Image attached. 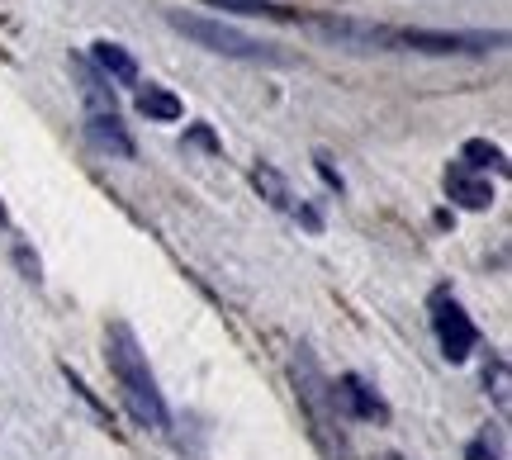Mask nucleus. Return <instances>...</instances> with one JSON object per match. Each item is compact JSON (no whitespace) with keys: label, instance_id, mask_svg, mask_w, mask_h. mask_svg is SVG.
Segmentation results:
<instances>
[{"label":"nucleus","instance_id":"obj_18","mask_svg":"<svg viewBox=\"0 0 512 460\" xmlns=\"http://www.w3.org/2000/svg\"><path fill=\"white\" fill-rule=\"evenodd\" d=\"M465 460H503V451H498V446H489L484 437H479V442L465 446Z\"/></svg>","mask_w":512,"mask_h":460},{"label":"nucleus","instance_id":"obj_20","mask_svg":"<svg viewBox=\"0 0 512 460\" xmlns=\"http://www.w3.org/2000/svg\"><path fill=\"white\" fill-rule=\"evenodd\" d=\"M380 460H399V456H380Z\"/></svg>","mask_w":512,"mask_h":460},{"label":"nucleus","instance_id":"obj_14","mask_svg":"<svg viewBox=\"0 0 512 460\" xmlns=\"http://www.w3.org/2000/svg\"><path fill=\"white\" fill-rule=\"evenodd\" d=\"M138 114H147L152 124H176L185 114V105H181V95H171L166 86H143L138 91Z\"/></svg>","mask_w":512,"mask_h":460},{"label":"nucleus","instance_id":"obj_15","mask_svg":"<svg viewBox=\"0 0 512 460\" xmlns=\"http://www.w3.org/2000/svg\"><path fill=\"white\" fill-rule=\"evenodd\" d=\"M460 162L475 166V171H498V176H508V152L498 148V143H489V138H470L465 143V152H460Z\"/></svg>","mask_w":512,"mask_h":460},{"label":"nucleus","instance_id":"obj_4","mask_svg":"<svg viewBox=\"0 0 512 460\" xmlns=\"http://www.w3.org/2000/svg\"><path fill=\"white\" fill-rule=\"evenodd\" d=\"M508 43L503 29L484 34V29H456V34H441V29H394V48L403 53H432V57H484L498 53Z\"/></svg>","mask_w":512,"mask_h":460},{"label":"nucleus","instance_id":"obj_7","mask_svg":"<svg viewBox=\"0 0 512 460\" xmlns=\"http://www.w3.org/2000/svg\"><path fill=\"white\" fill-rule=\"evenodd\" d=\"M332 404L342 413V423H375L384 427L389 423V404L380 399V389L370 385L366 375H337L332 380Z\"/></svg>","mask_w":512,"mask_h":460},{"label":"nucleus","instance_id":"obj_10","mask_svg":"<svg viewBox=\"0 0 512 460\" xmlns=\"http://www.w3.org/2000/svg\"><path fill=\"white\" fill-rule=\"evenodd\" d=\"M86 143H91L95 152L124 157V162L138 157V148H133V138H128V129H124V119H119V114H86Z\"/></svg>","mask_w":512,"mask_h":460},{"label":"nucleus","instance_id":"obj_11","mask_svg":"<svg viewBox=\"0 0 512 460\" xmlns=\"http://www.w3.org/2000/svg\"><path fill=\"white\" fill-rule=\"evenodd\" d=\"M91 67L110 86H138V62H133V53H128L124 43H110V38L91 43Z\"/></svg>","mask_w":512,"mask_h":460},{"label":"nucleus","instance_id":"obj_8","mask_svg":"<svg viewBox=\"0 0 512 460\" xmlns=\"http://www.w3.org/2000/svg\"><path fill=\"white\" fill-rule=\"evenodd\" d=\"M252 185H256V190H261V200L271 204V209H280V214H294V219L304 223V228H309V233H318V228H323V219H318V214H313L309 204H304V200H294L290 181H285V176H280V171H275V166L256 162V166H252Z\"/></svg>","mask_w":512,"mask_h":460},{"label":"nucleus","instance_id":"obj_13","mask_svg":"<svg viewBox=\"0 0 512 460\" xmlns=\"http://www.w3.org/2000/svg\"><path fill=\"white\" fill-rule=\"evenodd\" d=\"M209 10H233V15H252V19H280V24H299V10L280 5V0H204Z\"/></svg>","mask_w":512,"mask_h":460},{"label":"nucleus","instance_id":"obj_1","mask_svg":"<svg viewBox=\"0 0 512 460\" xmlns=\"http://www.w3.org/2000/svg\"><path fill=\"white\" fill-rule=\"evenodd\" d=\"M105 366L114 375V389L124 399L128 418L147 432H171V408H166L162 389H157V375L147 366V351L138 347V337L128 323H110L105 328Z\"/></svg>","mask_w":512,"mask_h":460},{"label":"nucleus","instance_id":"obj_16","mask_svg":"<svg viewBox=\"0 0 512 460\" xmlns=\"http://www.w3.org/2000/svg\"><path fill=\"white\" fill-rule=\"evenodd\" d=\"M484 385H494V404H498V413H508V370H503V361H494V375L484 370Z\"/></svg>","mask_w":512,"mask_h":460},{"label":"nucleus","instance_id":"obj_3","mask_svg":"<svg viewBox=\"0 0 512 460\" xmlns=\"http://www.w3.org/2000/svg\"><path fill=\"white\" fill-rule=\"evenodd\" d=\"M171 29L185 34L190 43H200L204 53H219V57H238V62H256V67H294V53H285L280 43H261V38L242 34L223 19L209 15H190V10H171Z\"/></svg>","mask_w":512,"mask_h":460},{"label":"nucleus","instance_id":"obj_19","mask_svg":"<svg viewBox=\"0 0 512 460\" xmlns=\"http://www.w3.org/2000/svg\"><path fill=\"white\" fill-rule=\"evenodd\" d=\"M15 257H19V266H24V280H34L38 285V280H43L38 276V257H29V247H15Z\"/></svg>","mask_w":512,"mask_h":460},{"label":"nucleus","instance_id":"obj_9","mask_svg":"<svg viewBox=\"0 0 512 460\" xmlns=\"http://www.w3.org/2000/svg\"><path fill=\"white\" fill-rule=\"evenodd\" d=\"M441 185H446V200L460 204V209H470V214H479V209L494 204V181H489L484 171H475V166H465V162L446 166Z\"/></svg>","mask_w":512,"mask_h":460},{"label":"nucleus","instance_id":"obj_17","mask_svg":"<svg viewBox=\"0 0 512 460\" xmlns=\"http://www.w3.org/2000/svg\"><path fill=\"white\" fill-rule=\"evenodd\" d=\"M313 166H318V176L328 181V190H337V195L347 190V181H342V171L332 166V157H323V152H318V157H313Z\"/></svg>","mask_w":512,"mask_h":460},{"label":"nucleus","instance_id":"obj_6","mask_svg":"<svg viewBox=\"0 0 512 460\" xmlns=\"http://www.w3.org/2000/svg\"><path fill=\"white\" fill-rule=\"evenodd\" d=\"M299 24H309L318 38H328L337 48H351V53H389V48H394V29H389V24H370V19L304 15Z\"/></svg>","mask_w":512,"mask_h":460},{"label":"nucleus","instance_id":"obj_2","mask_svg":"<svg viewBox=\"0 0 512 460\" xmlns=\"http://www.w3.org/2000/svg\"><path fill=\"white\" fill-rule=\"evenodd\" d=\"M290 380H294V399H299V408H304V418H309V427H313V437L323 442L328 456L347 460L351 446H347V432H342V413L332 404V380L323 375V366L313 361L309 347H294Z\"/></svg>","mask_w":512,"mask_h":460},{"label":"nucleus","instance_id":"obj_12","mask_svg":"<svg viewBox=\"0 0 512 460\" xmlns=\"http://www.w3.org/2000/svg\"><path fill=\"white\" fill-rule=\"evenodd\" d=\"M72 76H76V91H81V105H86V114H119L114 86L100 72H95L86 57H72Z\"/></svg>","mask_w":512,"mask_h":460},{"label":"nucleus","instance_id":"obj_5","mask_svg":"<svg viewBox=\"0 0 512 460\" xmlns=\"http://www.w3.org/2000/svg\"><path fill=\"white\" fill-rule=\"evenodd\" d=\"M432 332H437V347L446 361H470L479 347V328H475V318L460 309V299L451 295V290H437L432 295Z\"/></svg>","mask_w":512,"mask_h":460}]
</instances>
